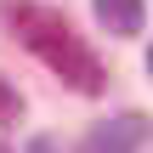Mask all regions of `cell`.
Segmentation results:
<instances>
[{
  "label": "cell",
  "mask_w": 153,
  "mask_h": 153,
  "mask_svg": "<svg viewBox=\"0 0 153 153\" xmlns=\"http://www.w3.org/2000/svg\"><path fill=\"white\" fill-rule=\"evenodd\" d=\"M0 17H6V28L62 79V85H74L79 97H97L102 85H108V74H102V62L79 45V34L68 28V17L62 11H51V6H40V0H6L0 6Z\"/></svg>",
  "instance_id": "obj_1"
},
{
  "label": "cell",
  "mask_w": 153,
  "mask_h": 153,
  "mask_svg": "<svg viewBox=\"0 0 153 153\" xmlns=\"http://www.w3.org/2000/svg\"><path fill=\"white\" fill-rule=\"evenodd\" d=\"M142 136H148V119H136V114H125V119H108V125H97L79 153H136L142 148Z\"/></svg>",
  "instance_id": "obj_2"
},
{
  "label": "cell",
  "mask_w": 153,
  "mask_h": 153,
  "mask_svg": "<svg viewBox=\"0 0 153 153\" xmlns=\"http://www.w3.org/2000/svg\"><path fill=\"white\" fill-rule=\"evenodd\" d=\"M108 34H142V0H91Z\"/></svg>",
  "instance_id": "obj_3"
},
{
  "label": "cell",
  "mask_w": 153,
  "mask_h": 153,
  "mask_svg": "<svg viewBox=\"0 0 153 153\" xmlns=\"http://www.w3.org/2000/svg\"><path fill=\"white\" fill-rule=\"evenodd\" d=\"M17 114H23V97H17V91H11V79L0 74V119H17Z\"/></svg>",
  "instance_id": "obj_4"
},
{
  "label": "cell",
  "mask_w": 153,
  "mask_h": 153,
  "mask_svg": "<svg viewBox=\"0 0 153 153\" xmlns=\"http://www.w3.org/2000/svg\"><path fill=\"white\" fill-rule=\"evenodd\" d=\"M148 74H153V45H148Z\"/></svg>",
  "instance_id": "obj_5"
},
{
  "label": "cell",
  "mask_w": 153,
  "mask_h": 153,
  "mask_svg": "<svg viewBox=\"0 0 153 153\" xmlns=\"http://www.w3.org/2000/svg\"><path fill=\"white\" fill-rule=\"evenodd\" d=\"M0 153H11V148H6V142H0Z\"/></svg>",
  "instance_id": "obj_6"
}]
</instances>
